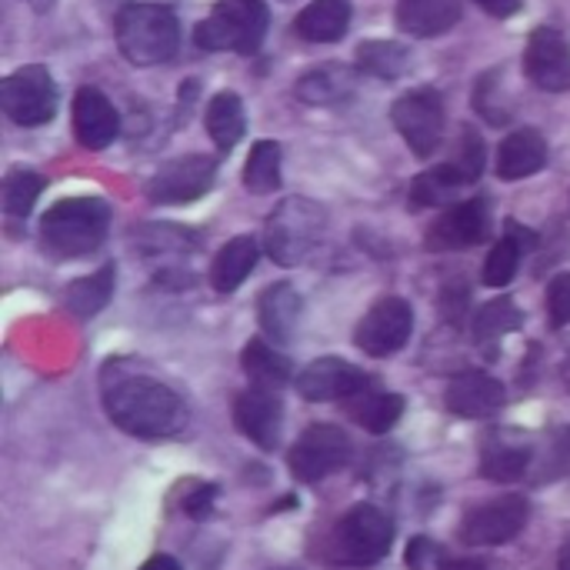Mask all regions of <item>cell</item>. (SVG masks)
Wrapping results in <instances>:
<instances>
[{
  "instance_id": "cell-10",
  "label": "cell",
  "mask_w": 570,
  "mask_h": 570,
  "mask_svg": "<svg viewBox=\"0 0 570 570\" xmlns=\"http://www.w3.org/2000/svg\"><path fill=\"white\" fill-rule=\"evenodd\" d=\"M351 461V438L334 424L307 428L287 454V468L301 484H317Z\"/></svg>"
},
{
  "instance_id": "cell-24",
  "label": "cell",
  "mask_w": 570,
  "mask_h": 570,
  "mask_svg": "<svg viewBox=\"0 0 570 570\" xmlns=\"http://www.w3.org/2000/svg\"><path fill=\"white\" fill-rule=\"evenodd\" d=\"M257 254H261V247H257V237H250V234L227 240L210 264V287L217 294H234L257 267Z\"/></svg>"
},
{
  "instance_id": "cell-26",
  "label": "cell",
  "mask_w": 570,
  "mask_h": 570,
  "mask_svg": "<svg viewBox=\"0 0 570 570\" xmlns=\"http://www.w3.org/2000/svg\"><path fill=\"white\" fill-rule=\"evenodd\" d=\"M534 244L531 230L518 227L514 220L508 224V234L491 247L488 261H484V284L488 287H508L518 277L521 267V254Z\"/></svg>"
},
{
  "instance_id": "cell-11",
  "label": "cell",
  "mask_w": 570,
  "mask_h": 570,
  "mask_svg": "<svg viewBox=\"0 0 570 570\" xmlns=\"http://www.w3.org/2000/svg\"><path fill=\"white\" fill-rule=\"evenodd\" d=\"M217 177V160L207 154H184L157 167V174L147 180V200L160 207L174 204H190L204 197L214 187Z\"/></svg>"
},
{
  "instance_id": "cell-9",
  "label": "cell",
  "mask_w": 570,
  "mask_h": 570,
  "mask_svg": "<svg viewBox=\"0 0 570 570\" xmlns=\"http://www.w3.org/2000/svg\"><path fill=\"white\" fill-rule=\"evenodd\" d=\"M531 504L524 494H501L494 501H484L478 508H471L464 514V524L458 531V538L468 548H498L514 541L524 524H528Z\"/></svg>"
},
{
  "instance_id": "cell-29",
  "label": "cell",
  "mask_w": 570,
  "mask_h": 570,
  "mask_svg": "<svg viewBox=\"0 0 570 570\" xmlns=\"http://www.w3.org/2000/svg\"><path fill=\"white\" fill-rule=\"evenodd\" d=\"M240 364H244V374H247L250 387L277 391V387H284L291 381V361L261 337L247 341V347L240 354Z\"/></svg>"
},
{
  "instance_id": "cell-5",
  "label": "cell",
  "mask_w": 570,
  "mask_h": 570,
  "mask_svg": "<svg viewBox=\"0 0 570 570\" xmlns=\"http://www.w3.org/2000/svg\"><path fill=\"white\" fill-rule=\"evenodd\" d=\"M271 27V10L264 0H217L210 13L194 27V43L207 53H240L261 50Z\"/></svg>"
},
{
  "instance_id": "cell-14",
  "label": "cell",
  "mask_w": 570,
  "mask_h": 570,
  "mask_svg": "<svg viewBox=\"0 0 570 570\" xmlns=\"http://www.w3.org/2000/svg\"><path fill=\"white\" fill-rule=\"evenodd\" d=\"M524 73L548 94L570 90V43L558 27H538L524 50Z\"/></svg>"
},
{
  "instance_id": "cell-40",
  "label": "cell",
  "mask_w": 570,
  "mask_h": 570,
  "mask_svg": "<svg viewBox=\"0 0 570 570\" xmlns=\"http://www.w3.org/2000/svg\"><path fill=\"white\" fill-rule=\"evenodd\" d=\"M468 301H471V291H468V287H448V291L441 294V307H444V314H448L454 324L464 317Z\"/></svg>"
},
{
  "instance_id": "cell-42",
  "label": "cell",
  "mask_w": 570,
  "mask_h": 570,
  "mask_svg": "<svg viewBox=\"0 0 570 570\" xmlns=\"http://www.w3.org/2000/svg\"><path fill=\"white\" fill-rule=\"evenodd\" d=\"M140 570H180V564L174 558H167V554H157V558H150Z\"/></svg>"
},
{
  "instance_id": "cell-33",
  "label": "cell",
  "mask_w": 570,
  "mask_h": 570,
  "mask_svg": "<svg viewBox=\"0 0 570 570\" xmlns=\"http://www.w3.org/2000/svg\"><path fill=\"white\" fill-rule=\"evenodd\" d=\"M281 164L284 150L277 140H257L244 164V187L250 194H274L281 187Z\"/></svg>"
},
{
  "instance_id": "cell-20",
  "label": "cell",
  "mask_w": 570,
  "mask_h": 570,
  "mask_svg": "<svg viewBox=\"0 0 570 570\" xmlns=\"http://www.w3.org/2000/svg\"><path fill=\"white\" fill-rule=\"evenodd\" d=\"M464 7L461 0H397V27L411 37H441L451 27H458Z\"/></svg>"
},
{
  "instance_id": "cell-7",
  "label": "cell",
  "mask_w": 570,
  "mask_h": 570,
  "mask_svg": "<svg viewBox=\"0 0 570 570\" xmlns=\"http://www.w3.org/2000/svg\"><path fill=\"white\" fill-rule=\"evenodd\" d=\"M391 120L404 144L421 157H434L444 140V97L434 87H414L394 100Z\"/></svg>"
},
{
  "instance_id": "cell-16",
  "label": "cell",
  "mask_w": 570,
  "mask_h": 570,
  "mask_svg": "<svg viewBox=\"0 0 570 570\" xmlns=\"http://www.w3.org/2000/svg\"><path fill=\"white\" fill-rule=\"evenodd\" d=\"M234 421L240 434L250 438L261 451H274L281 441V428H284V404L277 391L250 387L234 401Z\"/></svg>"
},
{
  "instance_id": "cell-12",
  "label": "cell",
  "mask_w": 570,
  "mask_h": 570,
  "mask_svg": "<svg viewBox=\"0 0 570 570\" xmlns=\"http://www.w3.org/2000/svg\"><path fill=\"white\" fill-rule=\"evenodd\" d=\"M491 237V204L488 197H468L444 207L428 227V250H468Z\"/></svg>"
},
{
  "instance_id": "cell-38",
  "label": "cell",
  "mask_w": 570,
  "mask_h": 570,
  "mask_svg": "<svg viewBox=\"0 0 570 570\" xmlns=\"http://www.w3.org/2000/svg\"><path fill=\"white\" fill-rule=\"evenodd\" d=\"M548 314L554 327L570 324V274H558L548 287Z\"/></svg>"
},
{
  "instance_id": "cell-18",
  "label": "cell",
  "mask_w": 570,
  "mask_h": 570,
  "mask_svg": "<svg viewBox=\"0 0 570 570\" xmlns=\"http://www.w3.org/2000/svg\"><path fill=\"white\" fill-rule=\"evenodd\" d=\"M73 134L87 150H104L117 140L120 134V117L117 107L107 100L104 90L97 87H80L73 94Z\"/></svg>"
},
{
  "instance_id": "cell-41",
  "label": "cell",
  "mask_w": 570,
  "mask_h": 570,
  "mask_svg": "<svg viewBox=\"0 0 570 570\" xmlns=\"http://www.w3.org/2000/svg\"><path fill=\"white\" fill-rule=\"evenodd\" d=\"M481 10H488L491 17H514L518 10H521V0H474Z\"/></svg>"
},
{
  "instance_id": "cell-25",
  "label": "cell",
  "mask_w": 570,
  "mask_h": 570,
  "mask_svg": "<svg viewBox=\"0 0 570 570\" xmlns=\"http://www.w3.org/2000/svg\"><path fill=\"white\" fill-rule=\"evenodd\" d=\"M204 127L214 140V147L220 154L234 150L237 140L244 137L247 130V114H244V100L234 94V90H220L210 97L207 110H204Z\"/></svg>"
},
{
  "instance_id": "cell-35",
  "label": "cell",
  "mask_w": 570,
  "mask_h": 570,
  "mask_svg": "<svg viewBox=\"0 0 570 570\" xmlns=\"http://www.w3.org/2000/svg\"><path fill=\"white\" fill-rule=\"evenodd\" d=\"M448 164H451L468 184H474V180L484 174V164H488L484 137H481L474 127H461V134H458V140H454V147H451Z\"/></svg>"
},
{
  "instance_id": "cell-17",
  "label": "cell",
  "mask_w": 570,
  "mask_h": 570,
  "mask_svg": "<svg viewBox=\"0 0 570 570\" xmlns=\"http://www.w3.org/2000/svg\"><path fill=\"white\" fill-rule=\"evenodd\" d=\"M508 394H504V384L491 374H481V371H468V374H458L451 384H448V394H444V404L454 417L461 421H484V417H494L501 407H504Z\"/></svg>"
},
{
  "instance_id": "cell-34",
  "label": "cell",
  "mask_w": 570,
  "mask_h": 570,
  "mask_svg": "<svg viewBox=\"0 0 570 570\" xmlns=\"http://www.w3.org/2000/svg\"><path fill=\"white\" fill-rule=\"evenodd\" d=\"M411 63V53L404 43L394 40H364L357 47V70L377 77V80H397Z\"/></svg>"
},
{
  "instance_id": "cell-3",
  "label": "cell",
  "mask_w": 570,
  "mask_h": 570,
  "mask_svg": "<svg viewBox=\"0 0 570 570\" xmlns=\"http://www.w3.org/2000/svg\"><path fill=\"white\" fill-rule=\"evenodd\" d=\"M110 227V204L100 197H63L43 210L37 237L40 247L60 261L94 254Z\"/></svg>"
},
{
  "instance_id": "cell-15",
  "label": "cell",
  "mask_w": 570,
  "mask_h": 570,
  "mask_svg": "<svg viewBox=\"0 0 570 570\" xmlns=\"http://www.w3.org/2000/svg\"><path fill=\"white\" fill-rule=\"evenodd\" d=\"M367 384H371V377L344 357H317L297 377V391L311 404L351 401L354 394L367 391Z\"/></svg>"
},
{
  "instance_id": "cell-6",
  "label": "cell",
  "mask_w": 570,
  "mask_h": 570,
  "mask_svg": "<svg viewBox=\"0 0 570 570\" xmlns=\"http://www.w3.org/2000/svg\"><path fill=\"white\" fill-rule=\"evenodd\" d=\"M391 544H394L391 518L374 504H357L334 524L331 558L351 568H367L384 561L391 554Z\"/></svg>"
},
{
  "instance_id": "cell-2",
  "label": "cell",
  "mask_w": 570,
  "mask_h": 570,
  "mask_svg": "<svg viewBox=\"0 0 570 570\" xmlns=\"http://www.w3.org/2000/svg\"><path fill=\"white\" fill-rule=\"evenodd\" d=\"M114 40L127 63L157 67L167 63L180 47V20L167 3L127 0L114 17Z\"/></svg>"
},
{
  "instance_id": "cell-37",
  "label": "cell",
  "mask_w": 570,
  "mask_h": 570,
  "mask_svg": "<svg viewBox=\"0 0 570 570\" xmlns=\"http://www.w3.org/2000/svg\"><path fill=\"white\" fill-rule=\"evenodd\" d=\"M448 564H451V558H448L434 541H428V538H414V541L407 544V568L448 570Z\"/></svg>"
},
{
  "instance_id": "cell-43",
  "label": "cell",
  "mask_w": 570,
  "mask_h": 570,
  "mask_svg": "<svg viewBox=\"0 0 570 570\" xmlns=\"http://www.w3.org/2000/svg\"><path fill=\"white\" fill-rule=\"evenodd\" d=\"M448 570H488V568H484L481 561H454V558H451Z\"/></svg>"
},
{
  "instance_id": "cell-36",
  "label": "cell",
  "mask_w": 570,
  "mask_h": 570,
  "mask_svg": "<svg viewBox=\"0 0 570 570\" xmlns=\"http://www.w3.org/2000/svg\"><path fill=\"white\" fill-rule=\"evenodd\" d=\"M43 177L33 174V170H13L7 180H3V207L10 217H27L37 204V197L43 194Z\"/></svg>"
},
{
  "instance_id": "cell-1",
  "label": "cell",
  "mask_w": 570,
  "mask_h": 570,
  "mask_svg": "<svg viewBox=\"0 0 570 570\" xmlns=\"http://www.w3.org/2000/svg\"><path fill=\"white\" fill-rule=\"evenodd\" d=\"M104 407L114 428L140 441L174 438L187 424L184 401L160 381L144 374H124L104 387Z\"/></svg>"
},
{
  "instance_id": "cell-23",
  "label": "cell",
  "mask_w": 570,
  "mask_h": 570,
  "mask_svg": "<svg viewBox=\"0 0 570 570\" xmlns=\"http://www.w3.org/2000/svg\"><path fill=\"white\" fill-rule=\"evenodd\" d=\"M351 0H314L297 13L294 30L307 43H337L351 27Z\"/></svg>"
},
{
  "instance_id": "cell-44",
  "label": "cell",
  "mask_w": 570,
  "mask_h": 570,
  "mask_svg": "<svg viewBox=\"0 0 570 570\" xmlns=\"http://www.w3.org/2000/svg\"><path fill=\"white\" fill-rule=\"evenodd\" d=\"M558 570H570V541L561 548V558H558Z\"/></svg>"
},
{
  "instance_id": "cell-28",
  "label": "cell",
  "mask_w": 570,
  "mask_h": 570,
  "mask_svg": "<svg viewBox=\"0 0 570 570\" xmlns=\"http://www.w3.org/2000/svg\"><path fill=\"white\" fill-rule=\"evenodd\" d=\"M531 468V444L491 438L481 454V474L494 484H514Z\"/></svg>"
},
{
  "instance_id": "cell-39",
  "label": "cell",
  "mask_w": 570,
  "mask_h": 570,
  "mask_svg": "<svg viewBox=\"0 0 570 570\" xmlns=\"http://www.w3.org/2000/svg\"><path fill=\"white\" fill-rule=\"evenodd\" d=\"M214 498H217V488L214 484H200L194 494H187L184 498V511L190 514V518H207V511H210V504H214Z\"/></svg>"
},
{
  "instance_id": "cell-19",
  "label": "cell",
  "mask_w": 570,
  "mask_h": 570,
  "mask_svg": "<svg viewBox=\"0 0 570 570\" xmlns=\"http://www.w3.org/2000/svg\"><path fill=\"white\" fill-rule=\"evenodd\" d=\"M498 177L501 180H524L548 167V140L538 127H521L508 134L498 147Z\"/></svg>"
},
{
  "instance_id": "cell-8",
  "label": "cell",
  "mask_w": 570,
  "mask_h": 570,
  "mask_svg": "<svg viewBox=\"0 0 570 570\" xmlns=\"http://www.w3.org/2000/svg\"><path fill=\"white\" fill-rule=\"evenodd\" d=\"M3 114L17 127H40L57 114V87L43 63L17 67L0 87Z\"/></svg>"
},
{
  "instance_id": "cell-30",
  "label": "cell",
  "mask_w": 570,
  "mask_h": 570,
  "mask_svg": "<svg viewBox=\"0 0 570 570\" xmlns=\"http://www.w3.org/2000/svg\"><path fill=\"white\" fill-rule=\"evenodd\" d=\"M351 417L371 431V434H387L401 414H404V397L401 394H387V391H361L351 397Z\"/></svg>"
},
{
  "instance_id": "cell-27",
  "label": "cell",
  "mask_w": 570,
  "mask_h": 570,
  "mask_svg": "<svg viewBox=\"0 0 570 570\" xmlns=\"http://www.w3.org/2000/svg\"><path fill=\"white\" fill-rule=\"evenodd\" d=\"M464 187H468V180L444 160V164L428 167L424 174H417L411 180V204L414 207H438V210H444V207L458 204V194Z\"/></svg>"
},
{
  "instance_id": "cell-32",
  "label": "cell",
  "mask_w": 570,
  "mask_h": 570,
  "mask_svg": "<svg viewBox=\"0 0 570 570\" xmlns=\"http://www.w3.org/2000/svg\"><path fill=\"white\" fill-rule=\"evenodd\" d=\"M521 324H524V314L518 311V304L511 297H498V301H491V304H484L478 311L474 327H471L474 331V344L491 351V347H498V341L504 334L518 331Z\"/></svg>"
},
{
  "instance_id": "cell-4",
  "label": "cell",
  "mask_w": 570,
  "mask_h": 570,
  "mask_svg": "<svg viewBox=\"0 0 570 570\" xmlns=\"http://www.w3.org/2000/svg\"><path fill=\"white\" fill-rule=\"evenodd\" d=\"M327 224H331V217H327L324 204H317L311 197H287L271 210V217L264 224V247L274 264L297 267L324 244Z\"/></svg>"
},
{
  "instance_id": "cell-21",
  "label": "cell",
  "mask_w": 570,
  "mask_h": 570,
  "mask_svg": "<svg viewBox=\"0 0 570 570\" xmlns=\"http://www.w3.org/2000/svg\"><path fill=\"white\" fill-rule=\"evenodd\" d=\"M354 87H357V77H354L351 67L321 63V67L301 73L294 94H297V100H304L311 107H337V104L354 97Z\"/></svg>"
},
{
  "instance_id": "cell-31",
  "label": "cell",
  "mask_w": 570,
  "mask_h": 570,
  "mask_svg": "<svg viewBox=\"0 0 570 570\" xmlns=\"http://www.w3.org/2000/svg\"><path fill=\"white\" fill-rule=\"evenodd\" d=\"M110 294H114V264H104L97 274L73 281L63 291V304L73 317H94L107 307Z\"/></svg>"
},
{
  "instance_id": "cell-13",
  "label": "cell",
  "mask_w": 570,
  "mask_h": 570,
  "mask_svg": "<svg viewBox=\"0 0 570 570\" xmlns=\"http://www.w3.org/2000/svg\"><path fill=\"white\" fill-rule=\"evenodd\" d=\"M414 331V311L404 297H381L357 324L354 344L371 357L397 354Z\"/></svg>"
},
{
  "instance_id": "cell-22",
  "label": "cell",
  "mask_w": 570,
  "mask_h": 570,
  "mask_svg": "<svg viewBox=\"0 0 570 570\" xmlns=\"http://www.w3.org/2000/svg\"><path fill=\"white\" fill-rule=\"evenodd\" d=\"M301 311H304V301L294 291V284H271L257 301L261 327L277 344H287L294 337V331L301 324Z\"/></svg>"
}]
</instances>
